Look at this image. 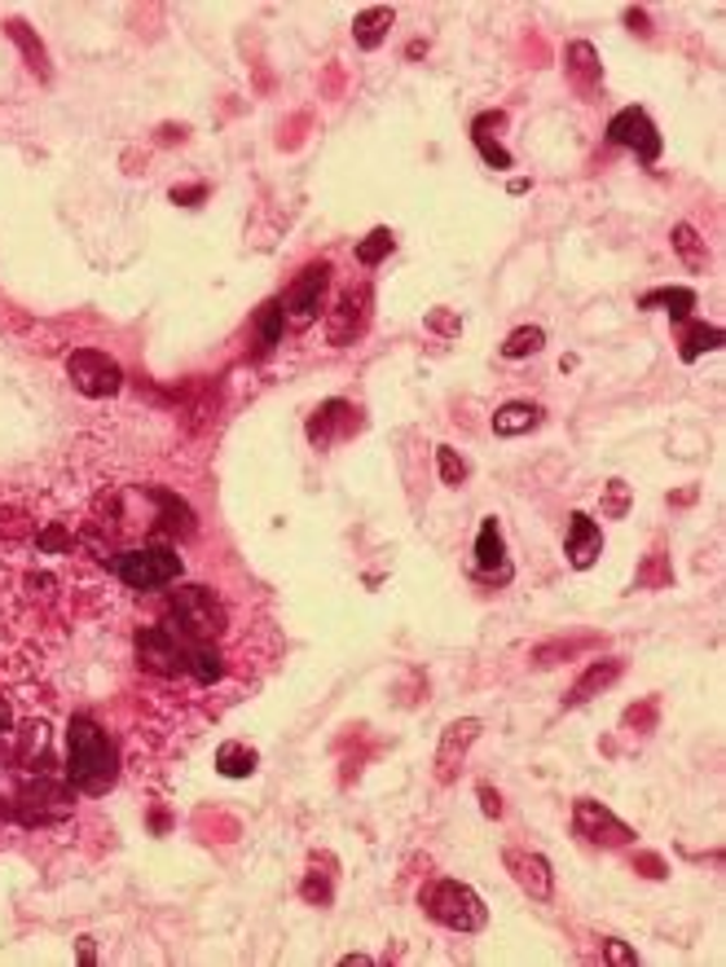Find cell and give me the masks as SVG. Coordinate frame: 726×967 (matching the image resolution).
Masks as SVG:
<instances>
[{
	"mask_svg": "<svg viewBox=\"0 0 726 967\" xmlns=\"http://www.w3.org/2000/svg\"><path fill=\"white\" fill-rule=\"evenodd\" d=\"M120 779V752L93 717H71L66 726V783L84 796H107Z\"/></svg>",
	"mask_w": 726,
	"mask_h": 967,
	"instance_id": "obj_1",
	"label": "cell"
},
{
	"mask_svg": "<svg viewBox=\"0 0 726 967\" xmlns=\"http://www.w3.org/2000/svg\"><path fill=\"white\" fill-rule=\"evenodd\" d=\"M419 902H423L428 919H436L450 932H480V928H489L484 897L471 884H463V880H436V884L423 889Z\"/></svg>",
	"mask_w": 726,
	"mask_h": 967,
	"instance_id": "obj_2",
	"label": "cell"
},
{
	"mask_svg": "<svg viewBox=\"0 0 726 967\" xmlns=\"http://www.w3.org/2000/svg\"><path fill=\"white\" fill-rule=\"evenodd\" d=\"M168 611H172V624L185 633V637H194V642H217L221 633H225V624H230V616H225V603L207 590V585H185V590H176L172 598H168Z\"/></svg>",
	"mask_w": 726,
	"mask_h": 967,
	"instance_id": "obj_3",
	"label": "cell"
},
{
	"mask_svg": "<svg viewBox=\"0 0 726 967\" xmlns=\"http://www.w3.org/2000/svg\"><path fill=\"white\" fill-rule=\"evenodd\" d=\"M111 568L128 590H163L181 577V555L176 546H137V550H120Z\"/></svg>",
	"mask_w": 726,
	"mask_h": 967,
	"instance_id": "obj_4",
	"label": "cell"
},
{
	"mask_svg": "<svg viewBox=\"0 0 726 967\" xmlns=\"http://www.w3.org/2000/svg\"><path fill=\"white\" fill-rule=\"evenodd\" d=\"M133 647H137V665H141V669H150V673H159V678L185 673V647H189V637H185L172 620L146 624V629L137 633Z\"/></svg>",
	"mask_w": 726,
	"mask_h": 967,
	"instance_id": "obj_5",
	"label": "cell"
},
{
	"mask_svg": "<svg viewBox=\"0 0 726 967\" xmlns=\"http://www.w3.org/2000/svg\"><path fill=\"white\" fill-rule=\"evenodd\" d=\"M66 374H71V387L88 400H107V396H120L124 387V370L115 357L97 352V348H75L66 357Z\"/></svg>",
	"mask_w": 726,
	"mask_h": 967,
	"instance_id": "obj_6",
	"label": "cell"
},
{
	"mask_svg": "<svg viewBox=\"0 0 726 967\" xmlns=\"http://www.w3.org/2000/svg\"><path fill=\"white\" fill-rule=\"evenodd\" d=\"M327 290H331V260H318V264H304L299 277L286 286L282 295V312H286V326H313L322 303H327Z\"/></svg>",
	"mask_w": 726,
	"mask_h": 967,
	"instance_id": "obj_7",
	"label": "cell"
},
{
	"mask_svg": "<svg viewBox=\"0 0 726 967\" xmlns=\"http://www.w3.org/2000/svg\"><path fill=\"white\" fill-rule=\"evenodd\" d=\"M607 141L635 150V159L643 168H652L661 159V150H665V141H661V133H656V124H652V115L643 111V106H626V111H616L607 120Z\"/></svg>",
	"mask_w": 726,
	"mask_h": 967,
	"instance_id": "obj_8",
	"label": "cell"
},
{
	"mask_svg": "<svg viewBox=\"0 0 726 967\" xmlns=\"http://www.w3.org/2000/svg\"><path fill=\"white\" fill-rule=\"evenodd\" d=\"M370 303H374V290L370 286H353L335 299V308L327 312V344L331 348H348L366 335L370 326Z\"/></svg>",
	"mask_w": 726,
	"mask_h": 967,
	"instance_id": "obj_9",
	"label": "cell"
},
{
	"mask_svg": "<svg viewBox=\"0 0 726 967\" xmlns=\"http://www.w3.org/2000/svg\"><path fill=\"white\" fill-rule=\"evenodd\" d=\"M573 827H577V835H581L586 844H599V848H626V844L635 840V827H630V822H620L607 805H599V801H590V796H581V801L573 805Z\"/></svg>",
	"mask_w": 726,
	"mask_h": 967,
	"instance_id": "obj_10",
	"label": "cell"
},
{
	"mask_svg": "<svg viewBox=\"0 0 726 967\" xmlns=\"http://www.w3.org/2000/svg\"><path fill=\"white\" fill-rule=\"evenodd\" d=\"M502 867L510 871L515 889L529 893L533 902H551V897H555V871H551V863H546L542 853H533V848H506V853H502Z\"/></svg>",
	"mask_w": 726,
	"mask_h": 967,
	"instance_id": "obj_11",
	"label": "cell"
},
{
	"mask_svg": "<svg viewBox=\"0 0 726 967\" xmlns=\"http://www.w3.org/2000/svg\"><path fill=\"white\" fill-rule=\"evenodd\" d=\"M357 426H361L357 405L331 396V400H322V405L313 409V418H308V441H313V449H331V445H340L344 436H353Z\"/></svg>",
	"mask_w": 726,
	"mask_h": 967,
	"instance_id": "obj_12",
	"label": "cell"
},
{
	"mask_svg": "<svg viewBox=\"0 0 726 967\" xmlns=\"http://www.w3.org/2000/svg\"><path fill=\"white\" fill-rule=\"evenodd\" d=\"M480 721L476 717H458V721H450L445 730H441V747H436V783H454L458 774H463V766H467V752H471V743L480 739Z\"/></svg>",
	"mask_w": 726,
	"mask_h": 967,
	"instance_id": "obj_13",
	"label": "cell"
},
{
	"mask_svg": "<svg viewBox=\"0 0 726 967\" xmlns=\"http://www.w3.org/2000/svg\"><path fill=\"white\" fill-rule=\"evenodd\" d=\"M71 814V792L62 788V783H36V788H27L23 796H19V818L27 822V827H45V822H58V818H66Z\"/></svg>",
	"mask_w": 726,
	"mask_h": 967,
	"instance_id": "obj_14",
	"label": "cell"
},
{
	"mask_svg": "<svg viewBox=\"0 0 726 967\" xmlns=\"http://www.w3.org/2000/svg\"><path fill=\"white\" fill-rule=\"evenodd\" d=\"M564 555H568V568H577V572L594 568V563H599V555H603V528H599V523H594L586 510H577V515L568 519Z\"/></svg>",
	"mask_w": 726,
	"mask_h": 967,
	"instance_id": "obj_15",
	"label": "cell"
},
{
	"mask_svg": "<svg viewBox=\"0 0 726 967\" xmlns=\"http://www.w3.org/2000/svg\"><path fill=\"white\" fill-rule=\"evenodd\" d=\"M476 572L480 577H493L497 585L510 581V563H506V536H502V523L489 515L476 532Z\"/></svg>",
	"mask_w": 726,
	"mask_h": 967,
	"instance_id": "obj_16",
	"label": "cell"
},
{
	"mask_svg": "<svg viewBox=\"0 0 726 967\" xmlns=\"http://www.w3.org/2000/svg\"><path fill=\"white\" fill-rule=\"evenodd\" d=\"M146 497L159 506V515H155V532H163V536H194V510L176 497V493H168V488H146Z\"/></svg>",
	"mask_w": 726,
	"mask_h": 967,
	"instance_id": "obj_17",
	"label": "cell"
},
{
	"mask_svg": "<svg viewBox=\"0 0 726 967\" xmlns=\"http://www.w3.org/2000/svg\"><path fill=\"white\" fill-rule=\"evenodd\" d=\"M564 71H568L573 88L586 92V97L603 84V62H599V49H594L590 40H573V45H568V53H564Z\"/></svg>",
	"mask_w": 726,
	"mask_h": 967,
	"instance_id": "obj_18",
	"label": "cell"
},
{
	"mask_svg": "<svg viewBox=\"0 0 726 967\" xmlns=\"http://www.w3.org/2000/svg\"><path fill=\"white\" fill-rule=\"evenodd\" d=\"M497 128H506V115H502V111H484V115H476V124H471V141H476L480 159H484L493 172H506V168H510V154H506V146L497 141Z\"/></svg>",
	"mask_w": 726,
	"mask_h": 967,
	"instance_id": "obj_19",
	"label": "cell"
},
{
	"mask_svg": "<svg viewBox=\"0 0 726 967\" xmlns=\"http://www.w3.org/2000/svg\"><path fill=\"white\" fill-rule=\"evenodd\" d=\"M620 673H626V660H616V656H607V660H594L581 678H577V686H573V695L564 699L568 708H577V704H586V699H594V695H603Z\"/></svg>",
	"mask_w": 726,
	"mask_h": 967,
	"instance_id": "obj_20",
	"label": "cell"
},
{
	"mask_svg": "<svg viewBox=\"0 0 726 967\" xmlns=\"http://www.w3.org/2000/svg\"><path fill=\"white\" fill-rule=\"evenodd\" d=\"M185 673H189L194 682H202V686H217V682L225 678V656H221L217 642H194V637H189V647H185Z\"/></svg>",
	"mask_w": 726,
	"mask_h": 967,
	"instance_id": "obj_21",
	"label": "cell"
},
{
	"mask_svg": "<svg viewBox=\"0 0 726 967\" xmlns=\"http://www.w3.org/2000/svg\"><path fill=\"white\" fill-rule=\"evenodd\" d=\"M538 422H542V405H533V400H506V405L493 413V436H502V441L525 436V432H533Z\"/></svg>",
	"mask_w": 726,
	"mask_h": 967,
	"instance_id": "obj_22",
	"label": "cell"
},
{
	"mask_svg": "<svg viewBox=\"0 0 726 967\" xmlns=\"http://www.w3.org/2000/svg\"><path fill=\"white\" fill-rule=\"evenodd\" d=\"M722 331L717 326H704V321H678V357L691 365V361H700L704 352H717L722 348Z\"/></svg>",
	"mask_w": 726,
	"mask_h": 967,
	"instance_id": "obj_23",
	"label": "cell"
},
{
	"mask_svg": "<svg viewBox=\"0 0 726 967\" xmlns=\"http://www.w3.org/2000/svg\"><path fill=\"white\" fill-rule=\"evenodd\" d=\"M639 308L648 312H669V321H691V308H696V290L691 286H656L639 299Z\"/></svg>",
	"mask_w": 726,
	"mask_h": 967,
	"instance_id": "obj_24",
	"label": "cell"
},
{
	"mask_svg": "<svg viewBox=\"0 0 726 967\" xmlns=\"http://www.w3.org/2000/svg\"><path fill=\"white\" fill-rule=\"evenodd\" d=\"M256 766H260V752L247 747L243 739H225V743L217 747V774H221V779H251Z\"/></svg>",
	"mask_w": 726,
	"mask_h": 967,
	"instance_id": "obj_25",
	"label": "cell"
},
{
	"mask_svg": "<svg viewBox=\"0 0 726 967\" xmlns=\"http://www.w3.org/2000/svg\"><path fill=\"white\" fill-rule=\"evenodd\" d=\"M396 23V10H387V5H374V10H361L357 18H353V40H357V49H379L383 40H387V27Z\"/></svg>",
	"mask_w": 726,
	"mask_h": 967,
	"instance_id": "obj_26",
	"label": "cell"
},
{
	"mask_svg": "<svg viewBox=\"0 0 726 967\" xmlns=\"http://www.w3.org/2000/svg\"><path fill=\"white\" fill-rule=\"evenodd\" d=\"M282 331H286L282 299H264L260 312H256V357H269L282 344Z\"/></svg>",
	"mask_w": 726,
	"mask_h": 967,
	"instance_id": "obj_27",
	"label": "cell"
},
{
	"mask_svg": "<svg viewBox=\"0 0 726 967\" xmlns=\"http://www.w3.org/2000/svg\"><path fill=\"white\" fill-rule=\"evenodd\" d=\"M669 243H674L678 260H682L691 273H704V269H709V247H704V238L696 234V225H687V221L674 225V238H669Z\"/></svg>",
	"mask_w": 726,
	"mask_h": 967,
	"instance_id": "obj_28",
	"label": "cell"
},
{
	"mask_svg": "<svg viewBox=\"0 0 726 967\" xmlns=\"http://www.w3.org/2000/svg\"><path fill=\"white\" fill-rule=\"evenodd\" d=\"M5 32H10V40L23 49V58H27V66L40 75V79H49V53H45V45L32 36V27L23 23V18H10L5 23Z\"/></svg>",
	"mask_w": 726,
	"mask_h": 967,
	"instance_id": "obj_29",
	"label": "cell"
},
{
	"mask_svg": "<svg viewBox=\"0 0 726 967\" xmlns=\"http://www.w3.org/2000/svg\"><path fill=\"white\" fill-rule=\"evenodd\" d=\"M542 348H546V331H542V326H520V331L506 335L502 357H506V361H525V357H538Z\"/></svg>",
	"mask_w": 726,
	"mask_h": 967,
	"instance_id": "obj_30",
	"label": "cell"
},
{
	"mask_svg": "<svg viewBox=\"0 0 726 967\" xmlns=\"http://www.w3.org/2000/svg\"><path fill=\"white\" fill-rule=\"evenodd\" d=\"M392 247H396L392 230H387V225H379V230H370V234L357 243V260H361L366 269H374V264H383V260L392 256Z\"/></svg>",
	"mask_w": 726,
	"mask_h": 967,
	"instance_id": "obj_31",
	"label": "cell"
},
{
	"mask_svg": "<svg viewBox=\"0 0 726 967\" xmlns=\"http://www.w3.org/2000/svg\"><path fill=\"white\" fill-rule=\"evenodd\" d=\"M299 897H304L308 906H331V897H335V871H322V876H318V867H308V876H304V884H299Z\"/></svg>",
	"mask_w": 726,
	"mask_h": 967,
	"instance_id": "obj_32",
	"label": "cell"
},
{
	"mask_svg": "<svg viewBox=\"0 0 726 967\" xmlns=\"http://www.w3.org/2000/svg\"><path fill=\"white\" fill-rule=\"evenodd\" d=\"M32 752H36L40 761H49V726H45V721H27L23 734H19V761H23V766L32 761Z\"/></svg>",
	"mask_w": 726,
	"mask_h": 967,
	"instance_id": "obj_33",
	"label": "cell"
},
{
	"mask_svg": "<svg viewBox=\"0 0 726 967\" xmlns=\"http://www.w3.org/2000/svg\"><path fill=\"white\" fill-rule=\"evenodd\" d=\"M630 506H635V488H630L626 480H607L599 510H603L607 519H626V515H630Z\"/></svg>",
	"mask_w": 726,
	"mask_h": 967,
	"instance_id": "obj_34",
	"label": "cell"
},
{
	"mask_svg": "<svg viewBox=\"0 0 726 967\" xmlns=\"http://www.w3.org/2000/svg\"><path fill=\"white\" fill-rule=\"evenodd\" d=\"M436 467H441V484H450V488L467 484V475H471L467 458L458 449H450V445H436Z\"/></svg>",
	"mask_w": 726,
	"mask_h": 967,
	"instance_id": "obj_35",
	"label": "cell"
},
{
	"mask_svg": "<svg viewBox=\"0 0 726 967\" xmlns=\"http://www.w3.org/2000/svg\"><path fill=\"white\" fill-rule=\"evenodd\" d=\"M423 326H428L432 335H441V339H458V335H463V321H458L454 308H432V312L423 317Z\"/></svg>",
	"mask_w": 726,
	"mask_h": 967,
	"instance_id": "obj_36",
	"label": "cell"
},
{
	"mask_svg": "<svg viewBox=\"0 0 726 967\" xmlns=\"http://www.w3.org/2000/svg\"><path fill=\"white\" fill-rule=\"evenodd\" d=\"M36 546H40L45 555H62V550H71V532L58 528V523H49V528L36 532Z\"/></svg>",
	"mask_w": 726,
	"mask_h": 967,
	"instance_id": "obj_37",
	"label": "cell"
},
{
	"mask_svg": "<svg viewBox=\"0 0 726 967\" xmlns=\"http://www.w3.org/2000/svg\"><path fill=\"white\" fill-rule=\"evenodd\" d=\"M603 958L616 963V967H635V963H639V954H635L626 941H603Z\"/></svg>",
	"mask_w": 726,
	"mask_h": 967,
	"instance_id": "obj_38",
	"label": "cell"
},
{
	"mask_svg": "<svg viewBox=\"0 0 726 967\" xmlns=\"http://www.w3.org/2000/svg\"><path fill=\"white\" fill-rule=\"evenodd\" d=\"M32 528L23 523V515L19 510H10V506H0V536H27Z\"/></svg>",
	"mask_w": 726,
	"mask_h": 967,
	"instance_id": "obj_39",
	"label": "cell"
},
{
	"mask_svg": "<svg viewBox=\"0 0 726 967\" xmlns=\"http://www.w3.org/2000/svg\"><path fill=\"white\" fill-rule=\"evenodd\" d=\"M202 198H207V185H172V202H181V207H194Z\"/></svg>",
	"mask_w": 726,
	"mask_h": 967,
	"instance_id": "obj_40",
	"label": "cell"
},
{
	"mask_svg": "<svg viewBox=\"0 0 726 967\" xmlns=\"http://www.w3.org/2000/svg\"><path fill=\"white\" fill-rule=\"evenodd\" d=\"M476 796H480V809H484V818H502V796L489 788V783H480L476 788Z\"/></svg>",
	"mask_w": 726,
	"mask_h": 967,
	"instance_id": "obj_41",
	"label": "cell"
},
{
	"mask_svg": "<svg viewBox=\"0 0 726 967\" xmlns=\"http://www.w3.org/2000/svg\"><path fill=\"white\" fill-rule=\"evenodd\" d=\"M626 23H630V32L652 36V27H648V14H643V10H626Z\"/></svg>",
	"mask_w": 726,
	"mask_h": 967,
	"instance_id": "obj_42",
	"label": "cell"
},
{
	"mask_svg": "<svg viewBox=\"0 0 726 967\" xmlns=\"http://www.w3.org/2000/svg\"><path fill=\"white\" fill-rule=\"evenodd\" d=\"M639 867H643V876H652V880H661V876H665L661 857H652V853H643V857H639Z\"/></svg>",
	"mask_w": 726,
	"mask_h": 967,
	"instance_id": "obj_43",
	"label": "cell"
},
{
	"mask_svg": "<svg viewBox=\"0 0 726 967\" xmlns=\"http://www.w3.org/2000/svg\"><path fill=\"white\" fill-rule=\"evenodd\" d=\"M10 726H14V708H10V699H5V695H0V734H5Z\"/></svg>",
	"mask_w": 726,
	"mask_h": 967,
	"instance_id": "obj_44",
	"label": "cell"
},
{
	"mask_svg": "<svg viewBox=\"0 0 726 967\" xmlns=\"http://www.w3.org/2000/svg\"><path fill=\"white\" fill-rule=\"evenodd\" d=\"M97 950H93V937H79V963H93Z\"/></svg>",
	"mask_w": 726,
	"mask_h": 967,
	"instance_id": "obj_45",
	"label": "cell"
},
{
	"mask_svg": "<svg viewBox=\"0 0 726 967\" xmlns=\"http://www.w3.org/2000/svg\"><path fill=\"white\" fill-rule=\"evenodd\" d=\"M340 963H344V967H370V954H344Z\"/></svg>",
	"mask_w": 726,
	"mask_h": 967,
	"instance_id": "obj_46",
	"label": "cell"
},
{
	"mask_svg": "<svg viewBox=\"0 0 726 967\" xmlns=\"http://www.w3.org/2000/svg\"><path fill=\"white\" fill-rule=\"evenodd\" d=\"M674 501H678V506H687V501H696V488H682V493H674Z\"/></svg>",
	"mask_w": 726,
	"mask_h": 967,
	"instance_id": "obj_47",
	"label": "cell"
}]
</instances>
